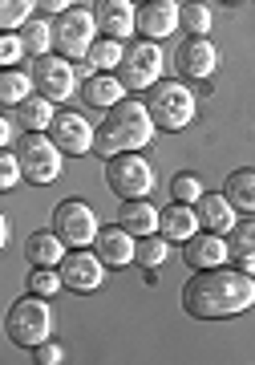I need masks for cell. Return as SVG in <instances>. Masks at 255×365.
Returning <instances> with one entry per match:
<instances>
[{
  "mask_svg": "<svg viewBox=\"0 0 255 365\" xmlns=\"http://www.w3.org/2000/svg\"><path fill=\"white\" fill-rule=\"evenodd\" d=\"M255 304V276L243 268H194V276L182 284V309L194 321H223L239 317Z\"/></svg>",
  "mask_w": 255,
  "mask_h": 365,
  "instance_id": "cell-1",
  "label": "cell"
},
{
  "mask_svg": "<svg viewBox=\"0 0 255 365\" xmlns=\"http://www.w3.org/2000/svg\"><path fill=\"white\" fill-rule=\"evenodd\" d=\"M154 118L146 110V102H118L114 110H105V122L98 126V138H93V150L105 158L126 155V150H142V146L154 143Z\"/></svg>",
  "mask_w": 255,
  "mask_h": 365,
  "instance_id": "cell-2",
  "label": "cell"
},
{
  "mask_svg": "<svg viewBox=\"0 0 255 365\" xmlns=\"http://www.w3.org/2000/svg\"><path fill=\"white\" fill-rule=\"evenodd\" d=\"M4 333L13 341L16 349H37L41 341L53 337V309H49V297H37V292H28V297L13 300V309L4 317Z\"/></svg>",
  "mask_w": 255,
  "mask_h": 365,
  "instance_id": "cell-3",
  "label": "cell"
},
{
  "mask_svg": "<svg viewBox=\"0 0 255 365\" xmlns=\"http://www.w3.org/2000/svg\"><path fill=\"white\" fill-rule=\"evenodd\" d=\"M146 110H150L154 126L158 130H187L199 114V102H194V93L187 81L170 78V81H158L146 98Z\"/></svg>",
  "mask_w": 255,
  "mask_h": 365,
  "instance_id": "cell-4",
  "label": "cell"
},
{
  "mask_svg": "<svg viewBox=\"0 0 255 365\" xmlns=\"http://www.w3.org/2000/svg\"><path fill=\"white\" fill-rule=\"evenodd\" d=\"M154 163L142 150H126V155H114L105 163V187L122 199H146L154 191Z\"/></svg>",
  "mask_w": 255,
  "mask_h": 365,
  "instance_id": "cell-5",
  "label": "cell"
},
{
  "mask_svg": "<svg viewBox=\"0 0 255 365\" xmlns=\"http://www.w3.org/2000/svg\"><path fill=\"white\" fill-rule=\"evenodd\" d=\"M16 155H21V167H25V179L37 182V187H45V182L61 179V146L49 138V130H25L21 138H16Z\"/></svg>",
  "mask_w": 255,
  "mask_h": 365,
  "instance_id": "cell-6",
  "label": "cell"
},
{
  "mask_svg": "<svg viewBox=\"0 0 255 365\" xmlns=\"http://www.w3.org/2000/svg\"><path fill=\"white\" fill-rule=\"evenodd\" d=\"M102 37V29H98V16H93V9H69V13L53 16V45H57V53L61 57H69V61H77V57H90L93 41Z\"/></svg>",
  "mask_w": 255,
  "mask_h": 365,
  "instance_id": "cell-7",
  "label": "cell"
},
{
  "mask_svg": "<svg viewBox=\"0 0 255 365\" xmlns=\"http://www.w3.org/2000/svg\"><path fill=\"white\" fill-rule=\"evenodd\" d=\"M53 232L61 235L69 248H93V240L102 232V220H98V211L90 203H81V199H61L57 207H53Z\"/></svg>",
  "mask_w": 255,
  "mask_h": 365,
  "instance_id": "cell-8",
  "label": "cell"
},
{
  "mask_svg": "<svg viewBox=\"0 0 255 365\" xmlns=\"http://www.w3.org/2000/svg\"><path fill=\"white\" fill-rule=\"evenodd\" d=\"M118 78L126 90H154L162 81V49L158 41H130L126 45V57L118 66Z\"/></svg>",
  "mask_w": 255,
  "mask_h": 365,
  "instance_id": "cell-9",
  "label": "cell"
},
{
  "mask_svg": "<svg viewBox=\"0 0 255 365\" xmlns=\"http://www.w3.org/2000/svg\"><path fill=\"white\" fill-rule=\"evenodd\" d=\"M105 268H110V264H105L93 248H69V256L61 260V280H65L69 292L90 297V292H98V288L105 284Z\"/></svg>",
  "mask_w": 255,
  "mask_h": 365,
  "instance_id": "cell-10",
  "label": "cell"
},
{
  "mask_svg": "<svg viewBox=\"0 0 255 365\" xmlns=\"http://www.w3.org/2000/svg\"><path fill=\"white\" fill-rule=\"evenodd\" d=\"M33 81H37V93L41 98H49V102H69L77 90V78H73V66H69V57L61 53H45L33 61Z\"/></svg>",
  "mask_w": 255,
  "mask_h": 365,
  "instance_id": "cell-11",
  "label": "cell"
},
{
  "mask_svg": "<svg viewBox=\"0 0 255 365\" xmlns=\"http://www.w3.org/2000/svg\"><path fill=\"white\" fill-rule=\"evenodd\" d=\"M49 138L61 146L65 155H90L93 138H98V126H90L85 114H77V110H57V118L49 126Z\"/></svg>",
  "mask_w": 255,
  "mask_h": 365,
  "instance_id": "cell-12",
  "label": "cell"
},
{
  "mask_svg": "<svg viewBox=\"0 0 255 365\" xmlns=\"http://www.w3.org/2000/svg\"><path fill=\"white\" fill-rule=\"evenodd\" d=\"M138 33L146 41H166L182 33V4L179 0H146V4H138Z\"/></svg>",
  "mask_w": 255,
  "mask_h": 365,
  "instance_id": "cell-13",
  "label": "cell"
},
{
  "mask_svg": "<svg viewBox=\"0 0 255 365\" xmlns=\"http://www.w3.org/2000/svg\"><path fill=\"white\" fill-rule=\"evenodd\" d=\"M93 16L102 37L126 41L130 33H138V4L134 0H93Z\"/></svg>",
  "mask_w": 255,
  "mask_h": 365,
  "instance_id": "cell-14",
  "label": "cell"
},
{
  "mask_svg": "<svg viewBox=\"0 0 255 365\" xmlns=\"http://www.w3.org/2000/svg\"><path fill=\"white\" fill-rule=\"evenodd\" d=\"M175 61H179L182 78L203 81V78H211V73L219 69V49L211 45V37H187L179 45V53H175Z\"/></svg>",
  "mask_w": 255,
  "mask_h": 365,
  "instance_id": "cell-15",
  "label": "cell"
},
{
  "mask_svg": "<svg viewBox=\"0 0 255 365\" xmlns=\"http://www.w3.org/2000/svg\"><path fill=\"white\" fill-rule=\"evenodd\" d=\"M182 260L191 268H219V264H231V248H227V235L219 232H199L182 244Z\"/></svg>",
  "mask_w": 255,
  "mask_h": 365,
  "instance_id": "cell-16",
  "label": "cell"
},
{
  "mask_svg": "<svg viewBox=\"0 0 255 365\" xmlns=\"http://www.w3.org/2000/svg\"><path fill=\"white\" fill-rule=\"evenodd\" d=\"M93 252H98L110 268H126V264H134V256H138V235H130L122 223L102 227L98 240H93Z\"/></svg>",
  "mask_w": 255,
  "mask_h": 365,
  "instance_id": "cell-17",
  "label": "cell"
},
{
  "mask_svg": "<svg viewBox=\"0 0 255 365\" xmlns=\"http://www.w3.org/2000/svg\"><path fill=\"white\" fill-rule=\"evenodd\" d=\"M158 232L170 240V244H187L191 235L203 232V223H199V211H194V203H170V207H162V215H158Z\"/></svg>",
  "mask_w": 255,
  "mask_h": 365,
  "instance_id": "cell-18",
  "label": "cell"
},
{
  "mask_svg": "<svg viewBox=\"0 0 255 365\" xmlns=\"http://www.w3.org/2000/svg\"><path fill=\"white\" fill-rule=\"evenodd\" d=\"M194 211H199V223H203V232H219L227 235L235 223H239V207L231 203L227 195H211V191H203V199L194 203Z\"/></svg>",
  "mask_w": 255,
  "mask_h": 365,
  "instance_id": "cell-19",
  "label": "cell"
},
{
  "mask_svg": "<svg viewBox=\"0 0 255 365\" xmlns=\"http://www.w3.org/2000/svg\"><path fill=\"white\" fill-rule=\"evenodd\" d=\"M81 102L93 110H114L118 102H126V86L118 73H90L81 86Z\"/></svg>",
  "mask_w": 255,
  "mask_h": 365,
  "instance_id": "cell-20",
  "label": "cell"
},
{
  "mask_svg": "<svg viewBox=\"0 0 255 365\" xmlns=\"http://www.w3.org/2000/svg\"><path fill=\"white\" fill-rule=\"evenodd\" d=\"M65 256H69V244L57 232H33L25 240V260L37 268H61Z\"/></svg>",
  "mask_w": 255,
  "mask_h": 365,
  "instance_id": "cell-21",
  "label": "cell"
},
{
  "mask_svg": "<svg viewBox=\"0 0 255 365\" xmlns=\"http://www.w3.org/2000/svg\"><path fill=\"white\" fill-rule=\"evenodd\" d=\"M158 215H162V211L154 207V203H146V199H122V207H118V223H122L130 235H138V240L158 232Z\"/></svg>",
  "mask_w": 255,
  "mask_h": 365,
  "instance_id": "cell-22",
  "label": "cell"
},
{
  "mask_svg": "<svg viewBox=\"0 0 255 365\" xmlns=\"http://www.w3.org/2000/svg\"><path fill=\"white\" fill-rule=\"evenodd\" d=\"M37 93V81H33V69H0V102H4V110H16V106L25 102V98H33Z\"/></svg>",
  "mask_w": 255,
  "mask_h": 365,
  "instance_id": "cell-23",
  "label": "cell"
},
{
  "mask_svg": "<svg viewBox=\"0 0 255 365\" xmlns=\"http://www.w3.org/2000/svg\"><path fill=\"white\" fill-rule=\"evenodd\" d=\"M227 248H231V264L255 276V220H239L235 227H231Z\"/></svg>",
  "mask_w": 255,
  "mask_h": 365,
  "instance_id": "cell-24",
  "label": "cell"
},
{
  "mask_svg": "<svg viewBox=\"0 0 255 365\" xmlns=\"http://www.w3.org/2000/svg\"><path fill=\"white\" fill-rule=\"evenodd\" d=\"M53 118H57V102L41 98V93H33V98H25V102L16 106V122H21V130H49Z\"/></svg>",
  "mask_w": 255,
  "mask_h": 365,
  "instance_id": "cell-25",
  "label": "cell"
},
{
  "mask_svg": "<svg viewBox=\"0 0 255 365\" xmlns=\"http://www.w3.org/2000/svg\"><path fill=\"white\" fill-rule=\"evenodd\" d=\"M223 195L235 203L239 211H247V215H255V170L251 167H239L231 170L227 182H223Z\"/></svg>",
  "mask_w": 255,
  "mask_h": 365,
  "instance_id": "cell-26",
  "label": "cell"
},
{
  "mask_svg": "<svg viewBox=\"0 0 255 365\" xmlns=\"http://www.w3.org/2000/svg\"><path fill=\"white\" fill-rule=\"evenodd\" d=\"M122 57H126V41H118V37H98L93 41V49H90V66L93 73H118V66H122Z\"/></svg>",
  "mask_w": 255,
  "mask_h": 365,
  "instance_id": "cell-27",
  "label": "cell"
},
{
  "mask_svg": "<svg viewBox=\"0 0 255 365\" xmlns=\"http://www.w3.org/2000/svg\"><path fill=\"white\" fill-rule=\"evenodd\" d=\"M21 37H25V49H28L33 61L57 49V45H53V16H33V21L21 29Z\"/></svg>",
  "mask_w": 255,
  "mask_h": 365,
  "instance_id": "cell-28",
  "label": "cell"
},
{
  "mask_svg": "<svg viewBox=\"0 0 255 365\" xmlns=\"http://www.w3.org/2000/svg\"><path fill=\"white\" fill-rule=\"evenodd\" d=\"M166 260H170V240H166L162 232L142 235V240H138V256H134V264H142L146 272H158V268H162Z\"/></svg>",
  "mask_w": 255,
  "mask_h": 365,
  "instance_id": "cell-29",
  "label": "cell"
},
{
  "mask_svg": "<svg viewBox=\"0 0 255 365\" xmlns=\"http://www.w3.org/2000/svg\"><path fill=\"white\" fill-rule=\"evenodd\" d=\"M33 13H37V0H0V29L16 33L33 21Z\"/></svg>",
  "mask_w": 255,
  "mask_h": 365,
  "instance_id": "cell-30",
  "label": "cell"
},
{
  "mask_svg": "<svg viewBox=\"0 0 255 365\" xmlns=\"http://www.w3.org/2000/svg\"><path fill=\"white\" fill-rule=\"evenodd\" d=\"M211 4H203V0H187L182 4V33L187 37H207L211 33Z\"/></svg>",
  "mask_w": 255,
  "mask_h": 365,
  "instance_id": "cell-31",
  "label": "cell"
},
{
  "mask_svg": "<svg viewBox=\"0 0 255 365\" xmlns=\"http://www.w3.org/2000/svg\"><path fill=\"white\" fill-rule=\"evenodd\" d=\"M25 288H28V292H37V297H57V292L65 288L61 268H37V264H33V272H28Z\"/></svg>",
  "mask_w": 255,
  "mask_h": 365,
  "instance_id": "cell-32",
  "label": "cell"
},
{
  "mask_svg": "<svg viewBox=\"0 0 255 365\" xmlns=\"http://www.w3.org/2000/svg\"><path fill=\"white\" fill-rule=\"evenodd\" d=\"M21 179H25L21 155H16L13 146H4V150H0V191H13V187H16Z\"/></svg>",
  "mask_w": 255,
  "mask_h": 365,
  "instance_id": "cell-33",
  "label": "cell"
},
{
  "mask_svg": "<svg viewBox=\"0 0 255 365\" xmlns=\"http://www.w3.org/2000/svg\"><path fill=\"white\" fill-rule=\"evenodd\" d=\"M170 195L179 199V203H199V199H203V182H199V175H175Z\"/></svg>",
  "mask_w": 255,
  "mask_h": 365,
  "instance_id": "cell-34",
  "label": "cell"
},
{
  "mask_svg": "<svg viewBox=\"0 0 255 365\" xmlns=\"http://www.w3.org/2000/svg\"><path fill=\"white\" fill-rule=\"evenodd\" d=\"M25 53L28 49H25V37H21V33H4V37H0V66H4V69L16 66Z\"/></svg>",
  "mask_w": 255,
  "mask_h": 365,
  "instance_id": "cell-35",
  "label": "cell"
},
{
  "mask_svg": "<svg viewBox=\"0 0 255 365\" xmlns=\"http://www.w3.org/2000/svg\"><path fill=\"white\" fill-rule=\"evenodd\" d=\"M33 361L37 365H61L65 361V349H61V341H41L37 349H33Z\"/></svg>",
  "mask_w": 255,
  "mask_h": 365,
  "instance_id": "cell-36",
  "label": "cell"
},
{
  "mask_svg": "<svg viewBox=\"0 0 255 365\" xmlns=\"http://www.w3.org/2000/svg\"><path fill=\"white\" fill-rule=\"evenodd\" d=\"M16 130H21V122H16L13 114L0 118V146H16V138H21Z\"/></svg>",
  "mask_w": 255,
  "mask_h": 365,
  "instance_id": "cell-37",
  "label": "cell"
},
{
  "mask_svg": "<svg viewBox=\"0 0 255 365\" xmlns=\"http://www.w3.org/2000/svg\"><path fill=\"white\" fill-rule=\"evenodd\" d=\"M69 9H73V0H37V13H45V16H61Z\"/></svg>",
  "mask_w": 255,
  "mask_h": 365,
  "instance_id": "cell-38",
  "label": "cell"
},
{
  "mask_svg": "<svg viewBox=\"0 0 255 365\" xmlns=\"http://www.w3.org/2000/svg\"><path fill=\"white\" fill-rule=\"evenodd\" d=\"M9 235H13V223L0 220V244H9Z\"/></svg>",
  "mask_w": 255,
  "mask_h": 365,
  "instance_id": "cell-39",
  "label": "cell"
},
{
  "mask_svg": "<svg viewBox=\"0 0 255 365\" xmlns=\"http://www.w3.org/2000/svg\"><path fill=\"white\" fill-rule=\"evenodd\" d=\"M223 4H239V0H223Z\"/></svg>",
  "mask_w": 255,
  "mask_h": 365,
  "instance_id": "cell-40",
  "label": "cell"
},
{
  "mask_svg": "<svg viewBox=\"0 0 255 365\" xmlns=\"http://www.w3.org/2000/svg\"><path fill=\"white\" fill-rule=\"evenodd\" d=\"M134 4H146V0H134Z\"/></svg>",
  "mask_w": 255,
  "mask_h": 365,
  "instance_id": "cell-41",
  "label": "cell"
}]
</instances>
